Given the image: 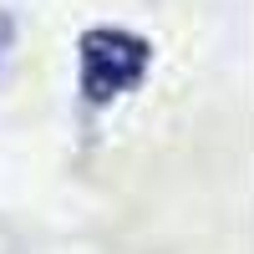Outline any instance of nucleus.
I'll return each mask as SVG.
<instances>
[{"label":"nucleus","mask_w":254,"mask_h":254,"mask_svg":"<svg viewBox=\"0 0 254 254\" xmlns=\"http://www.w3.org/2000/svg\"><path fill=\"white\" fill-rule=\"evenodd\" d=\"M147 41L117 26H97L81 36V92L87 102H112L117 92L137 87L147 71Z\"/></svg>","instance_id":"1"}]
</instances>
